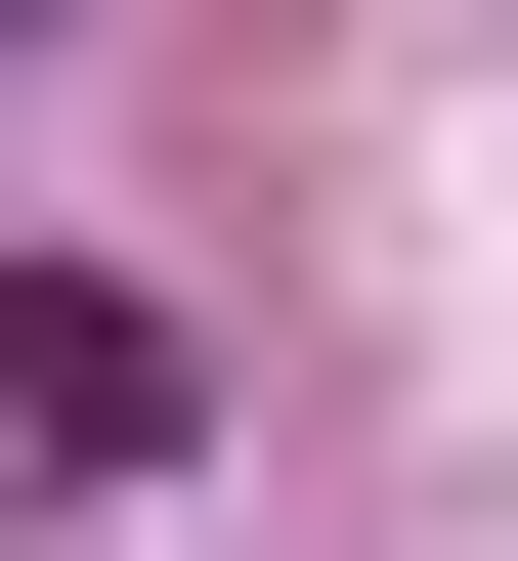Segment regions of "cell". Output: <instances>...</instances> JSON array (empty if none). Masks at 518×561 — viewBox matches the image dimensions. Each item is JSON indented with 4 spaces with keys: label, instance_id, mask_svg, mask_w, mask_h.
Returning <instances> with one entry per match:
<instances>
[{
    "label": "cell",
    "instance_id": "6da1fadb",
    "mask_svg": "<svg viewBox=\"0 0 518 561\" xmlns=\"http://www.w3.org/2000/svg\"><path fill=\"white\" fill-rule=\"evenodd\" d=\"M173 432H217V346L130 260H0V476H173Z\"/></svg>",
    "mask_w": 518,
    "mask_h": 561
}]
</instances>
